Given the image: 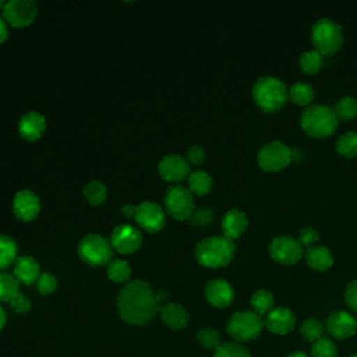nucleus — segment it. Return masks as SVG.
Instances as JSON below:
<instances>
[{
	"instance_id": "nucleus-14",
	"label": "nucleus",
	"mask_w": 357,
	"mask_h": 357,
	"mask_svg": "<svg viewBox=\"0 0 357 357\" xmlns=\"http://www.w3.org/2000/svg\"><path fill=\"white\" fill-rule=\"evenodd\" d=\"M326 331L335 339L343 340L351 337L357 331L356 318L346 311H335L326 319Z\"/></svg>"
},
{
	"instance_id": "nucleus-36",
	"label": "nucleus",
	"mask_w": 357,
	"mask_h": 357,
	"mask_svg": "<svg viewBox=\"0 0 357 357\" xmlns=\"http://www.w3.org/2000/svg\"><path fill=\"white\" fill-rule=\"evenodd\" d=\"M213 357H251L250 351L236 342L222 343L213 353Z\"/></svg>"
},
{
	"instance_id": "nucleus-27",
	"label": "nucleus",
	"mask_w": 357,
	"mask_h": 357,
	"mask_svg": "<svg viewBox=\"0 0 357 357\" xmlns=\"http://www.w3.org/2000/svg\"><path fill=\"white\" fill-rule=\"evenodd\" d=\"M17 243L11 237L0 234V271L17 261Z\"/></svg>"
},
{
	"instance_id": "nucleus-19",
	"label": "nucleus",
	"mask_w": 357,
	"mask_h": 357,
	"mask_svg": "<svg viewBox=\"0 0 357 357\" xmlns=\"http://www.w3.org/2000/svg\"><path fill=\"white\" fill-rule=\"evenodd\" d=\"M46 128L45 117L38 112H28L21 116L18 123V132L22 138L28 141H36L42 137Z\"/></svg>"
},
{
	"instance_id": "nucleus-46",
	"label": "nucleus",
	"mask_w": 357,
	"mask_h": 357,
	"mask_svg": "<svg viewBox=\"0 0 357 357\" xmlns=\"http://www.w3.org/2000/svg\"><path fill=\"white\" fill-rule=\"evenodd\" d=\"M167 296H169V293H167V290H159L158 293H156V298H158V303H160V301H165L166 298H167Z\"/></svg>"
},
{
	"instance_id": "nucleus-45",
	"label": "nucleus",
	"mask_w": 357,
	"mask_h": 357,
	"mask_svg": "<svg viewBox=\"0 0 357 357\" xmlns=\"http://www.w3.org/2000/svg\"><path fill=\"white\" fill-rule=\"evenodd\" d=\"M8 36V29H7V22L4 21L3 17H0V43L4 42Z\"/></svg>"
},
{
	"instance_id": "nucleus-18",
	"label": "nucleus",
	"mask_w": 357,
	"mask_h": 357,
	"mask_svg": "<svg viewBox=\"0 0 357 357\" xmlns=\"http://www.w3.org/2000/svg\"><path fill=\"white\" fill-rule=\"evenodd\" d=\"M266 329L275 335H286L293 331L296 325V315L291 310L286 307L273 308L269 311L264 319Z\"/></svg>"
},
{
	"instance_id": "nucleus-29",
	"label": "nucleus",
	"mask_w": 357,
	"mask_h": 357,
	"mask_svg": "<svg viewBox=\"0 0 357 357\" xmlns=\"http://www.w3.org/2000/svg\"><path fill=\"white\" fill-rule=\"evenodd\" d=\"M336 152L344 158L357 156V132L346 131L336 139Z\"/></svg>"
},
{
	"instance_id": "nucleus-17",
	"label": "nucleus",
	"mask_w": 357,
	"mask_h": 357,
	"mask_svg": "<svg viewBox=\"0 0 357 357\" xmlns=\"http://www.w3.org/2000/svg\"><path fill=\"white\" fill-rule=\"evenodd\" d=\"M13 211L18 219L31 222L38 216L40 211L39 198L31 190H21L14 197Z\"/></svg>"
},
{
	"instance_id": "nucleus-5",
	"label": "nucleus",
	"mask_w": 357,
	"mask_h": 357,
	"mask_svg": "<svg viewBox=\"0 0 357 357\" xmlns=\"http://www.w3.org/2000/svg\"><path fill=\"white\" fill-rule=\"evenodd\" d=\"M311 40L321 54H335L343 45V29L331 18H319L311 26Z\"/></svg>"
},
{
	"instance_id": "nucleus-9",
	"label": "nucleus",
	"mask_w": 357,
	"mask_h": 357,
	"mask_svg": "<svg viewBox=\"0 0 357 357\" xmlns=\"http://www.w3.org/2000/svg\"><path fill=\"white\" fill-rule=\"evenodd\" d=\"M163 202L166 212L177 220L190 219L194 212L192 192L181 185L169 187L165 192Z\"/></svg>"
},
{
	"instance_id": "nucleus-44",
	"label": "nucleus",
	"mask_w": 357,
	"mask_h": 357,
	"mask_svg": "<svg viewBox=\"0 0 357 357\" xmlns=\"http://www.w3.org/2000/svg\"><path fill=\"white\" fill-rule=\"evenodd\" d=\"M135 209H137V206H134V205H131V204H124L120 211H121V213H123L126 218H134V216H135Z\"/></svg>"
},
{
	"instance_id": "nucleus-23",
	"label": "nucleus",
	"mask_w": 357,
	"mask_h": 357,
	"mask_svg": "<svg viewBox=\"0 0 357 357\" xmlns=\"http://www.w3.org/2000/svg\"><path fill=\"white\" fill-rule=\"evenodd\" d=\"M305 261L315 271H326L333 264V255L325 245H312L305 251Z\"/></svg>"
},
{
	"instance_id": "nucleus-6",
	"label": "nucleus",
	"mask_w": 357,
	"mask_h": 357,
	"mask_svg": "<svg viewBox=\"0 0 357 357\" xmlns=\"http://www.w3.org/2000/svg\"><path fill=\"white\" fill-rule=\"evenodd\" d=\"M264 319L254 311H237L234 312L227 325V333L237 342H248L259 336L264 328Z\"/></svg>"
},
{
	"instance_id": "nucleus-1",
	"label": "nucleus",
	"mask_w": 357,
	"mask_h": 357,
	"mask_svg": "<svg viewBox=\"0 0 357 357\" xmlns=\"http://www.w3.org/2000/svg\"><path fill=\"white\" fill-rule=\"evenodd\" d=\"M117 310L123 321L145 325L159 310L156 293L141 279L128 282L117 296Z\"/></svg>"
},
{
	"instance_id": "nucleus-26",
	"label": "nucleus",
	"mask_w": 357,
	"mask_h": 357,
	"mask_svg": "<svg viewBox=\"0 0 357 357\" xmlns=\"http://www.w3.org/2000/svg\"><path fill=\"white\" fill-rule=\"evenodd\" d=\"M251 307L252 311L257 312L258 315H266L269 311L273 310V296L271 291L265 290V289H259L257 290L252 296H251Z\"/></svg>"
},
{
	"instance_id": "nucleus-20",
	"label": "nucleus",
	"mask_w": 357,
	"mask_h": 357,
	"mask_svg": "<svg viewBox=\"0 0 357 357\" xmlns=\"http://www.w3.org/2000/svg\"><path fill=\"white\" fill-rule=\"evenodd\" d=\"M247 226H248V219L245 213L240 209L227 211L222 219L223 236L230 240L238 238L245 231Z\"/></svg>"
},
{
	"instance_id": "nucleus-10",
	"label": "nucleus",
	"mask_w": 357,
	"mask_h": 357,
	"mask_svg": "<svg viewBox=\"0 0 357 357\" xmlns=\"http://www.w3.org/2000/svg\"><path fill=\"white\" fill-rule=\"evenodd\" d=\"M269 254L282 265H294L303 257V245L290 236H275L269 243Z\"/></svg>"
},
{
	"instance_id": "nucleus-16",
	"label": "nucleus",
	"mask_w": 357,
	"mask_h": 357,
	"mask_svg": "<svg viewBox=\"0 0 357 357\" xmlns=\"http://www.w3.org/2000/svg\"><path fill=\"white\" fill-rule=\"evenodd\" d=\"M159 174L167 181H181L190 176V165L180 155H166L158 165Z\"/></svg>"
},
{
	"instance_id": "nucleus-47",
	"label": "nucleus",
	"mask_w": 357,
	"mask_h": 357,
	"mask_svg": "<svg viewBox=\"0 0 357 357\" xmlns=\"http://www.w3.org/2000/svg\"><path fill=\"white\" fill-rule=\"evenodd\" d=\"M4 324H6V312H4V310L0 307V329L4 326Z\"/></svg>"
},
{
	"instance_id": "nucleus-42",
	"label": "nucleus",
	"mask_w": 357,
	"mask_h": 357,
	"mask_svg": "<svg viewBox=\"0 0 357 357\" xmlns=\"http://www.w3.org/2000/svg\"><path fill=\"white\" fill-rule=\"evenodd\" d=\"M185 158H187V162L191 165H201L205 159V151L199 145H192L188 148Z\"/></svg>"
},
{
	"instance_id": "nucleus-11",
	"label": "nucleus",
	"mask_w": 357,
	"mask_h": 357,
	"mask_svg": "<svg viewBox=\"0 0 357 357\" xmlns=\"http://www.w3.org/2000/svg\"><path fill=\"white\" fill-rule=\"evenodd\" d=\"M36 3L33 0H10L3 8V18L13 26L29 25L36 17Z\"/></svg>"
},
{
	"instance_id": "nucleus-12",
	"label": "nucleus",
	"mask_w": 357,
	"mask_h": 357,
	"mask_svg": "<svg viewBox=\"0 0 357 357\" xmlns=\"http://www.w3.org/2000/svg\"><path fill=\"white\" fill-rule=\"evenodd\" d=\"M134 219L144 230L156 233L165 226V211L156 202L144 201L137 206Z\"/></svg>"
},
{
	"instance_id": "nucleus-4",
	"label": "nucleus",
	"mask_w": 357,
	"mask_h": 357,
	"mask_svg": "<svg viewBox=\"0 0 357 357\" xmlns=\"http://www.w3.org/2000/svg\"><path fill=\"white\" fill-rule=\"evenodd\" d=\"M252 98L264 112H276L287 102L289 88L279 78L265 75L255 81Z\"/></svg>"
},
{
	"instance_id": "nucleus-22",
	"label": "nucleus",
	"mask_w": 357,
	"mask_h": 357,
	"mask_svg": "<svg viewBox=\"0 0 357 357\" xmlns=\"http://www.w3.org/2000/svg\"><path fill=\"white\" fill-rule=\"evenodd\" d=\"M162 321L172 329H183L188 324L187 310L177 303H166L160 308Z\"/></svg>"
},
{
	"instance_id": "nucleus-21",
	"label": "nucleus",
	"mask_w": 357,
	"mask_h": 357,
	"mask_svg": "<svg viewBox=\"0 0 357 357\" xmlns=\"http://www.w3.org/2000/svg\"><path fill=\"white\" fill-rule=\"evenodd\" d=\"M14 276L22 284H32L40 276L39 264L33 257L22 255L14 264Z\"/></svg>"
},
{
	"instance_id": "nucleus-49",
	"label": "nucleus",
	"mask_w": 357,
	"mask_h": 357,
	"mask_svg": "<svg viewBox=\"0 0 357 357\" xmlns=\"http://www.w3.org/2000/svg\"><path fill=\"white\" fill-rule=\"evenodd\" d=\"M4 6H6V1H4V0H0V10H3Z\"/></svg>"
},
{
	"instance_id": "nucleus-37",
	"label": "nucleus",
	"mask_w": 357,
	"mask_h": 357,
	"mask_svg": "<svg viewBox=\"0 0 357 357\" xmlns=\"http://www.w3.org/2000/svg\"><path fill=\"white\" fill-rule=\"evenodd\" d=\"M197 339L202 347L209 349V350H216L222 344L220 333L212 328H202L197 333Z\"/></svg>"
},
{
	"instance_id": "nucleus-15",
	"label": "nucleus",
	"mask_w": 357,
	"mask_h": 357,
	"mask_svg": "<svg viewBox=\"0 0 357 357\" xmlns=\"http://www.w3.org/2000/svg\"><path fill=\"white\" fill-rule=\"evenodd\" d=\"M204 293L208 303L216 308L229 307L234 298V290L231 284L222 278L209 280L205 286Z\"/></svg>"
},
{
	"instance_id": "nucleus-38",
	"label": "nucleus",
	"mask_w": 357,
	"mask_h": 357,
	"mask_svg": "<svg viewBox=\"0 0 357 357\" xmlns=\"http://www.w3.org/2000/svg\"><path fill=\"white\" fill-rule=\"evenodd\" d=\"M318 238H319V233H318V230H317V229H314V227L307 226V227L300 229V231H298V237H297V241H298L303 247L310 248V247H312V245L318 241Z\"/></svg>"
},
{
	"instance_id": "nucleus-13",
	"label": "nucleus",
	"mask_w": 357,
	"mask_h": 357,
	"mask_svg": "<svg viewBox=\"0 0 357 357\" xmlns=\"http://www.w3.org/2000/svg\"><path fill=\"white\" fill-rule=\"evenodd\" d=\"M142 236L138 229L131 225L117 226L110 236V244L120 254H131L139 248Z\"/></svg>"
},
{
	"instance_id": "nucleus-48",
	"label": "nucleus",
	"mask_w": 357,
	"mask_h": 357,
	"mask_svg": "<svg viewBox=\"0 0 357 357\" xmlns=\"http://www.w3.org/2000/svg\"><path fill=\"white\" fill-rule=\"evenodd\" d=\"M286 357H308V356L305 353H303V351H293V353L287 354Z\"/></svg>"
},
{
	"instance_id": "nucleus-50",
	"label": "nucleus",
	"mask_w": 357,
	"mask_h": 357,
	"mask_svg": "<svg viewBox=\"0 0 357 357\" xmlns=\"http://www.w3.org/2000/svg\"><path fill=\"white\" fill-rule=\"evenodd\" d=\"M350 357H357V354H353V356H350Z\"/></svg>"
},
{
	"instance_id": "nucleus-31",
	"label": "nucleus",
	"mask_w": 357,
	"mask_h": 357,
	"mask_svg": "<svg viewBox=\"0 0 357 357\" xmlns=\"http://www.w3.org/2000/svg\"><path fill=\"white\" fill-rule=\"evenodd\" d=\"M84 195L91 205H100L107 197V188L102 181L91 180L84 187Z\"/></svg>"
},
{
	"instance_id": "nucleus-32",
	"label": "nucleus",
	"mask_w": 357,
	"mask_h": 357,
	"mask_svg": "<svg viewBox=\"0 0 357 357\" xmlns=\"http://www.w3.org/2000/svg\"><path fill=\"white\" fill-rule=\"evenodd\" d=\"M335 113L340 120H351L357 116V98L343 96L335 105Z\"/></svg>"
},
{
	"instance_id": "nucleus-40",
	"label": "nucleus",
	"mask_w": 357,
	"mask_h": 357,
	"mask_svg": "<svg viewBox=\"0 0 357 357\" xmlns=\"http://www.w3.org/2000/svg\"><path fill=\"white\" fill-rule=\"evenodd\" d=\"M212 219H213V213L209 208L194 209L192 215L190 216V222L195 226H206L212 222Z\"/></svg>"
},
{
	"instance_id": "nucleus-30",
	"label": "nucleus",
	"mask_w": 357,
	"mask_h": 357,
	"mask_svg": "<svg viewBox=\"0 0 357 357\" xmlns=\"http://www.w3.org/2000/svg\"><path fill=\"white\" fill-rule=\"evenodd\" d=\"M107 276L114 283H124L131 276V268L123 259H112L107 264Z\"/></svg>"
},
{
	"instance_id": "nucleus-24",
	"label": "nucleus",
	"mask_w": 357,
	"mask_h": 357,
	"mask_svg": "<svg viewBox=\"0 0 357 357\" xmlns=\"http://www.w3.org/2000/svg\"><path fill=\"white\" fill-rule=\"evenodd\" d=\"M315 96L312 85L307 82H296L289 88V98L293 103L300 106H310Z\"/></svg>"
},
{
	"instance_id": "nucleus-33",
	"label": "nucleus",
	"mask_w": 357,
	"mask_h": 357,
	"mask_svg": "<svg viewBox=\"0 0 357 357\" xmlns=\"http://www.w3.org/2000/svg\"><path fill=\"white\" fill-rule=\"evenodd\" d=\"M18 280L14 275L0 273V301H11L18 294Z\"/></svg>"
},
{
	"instance_id": "nucleus-34",
	"label": "nucleus",
	"mask_w": 357,
	"mask_h": 357,
	"mask_svg": "<svg viewBox=\"0 0 357 357\" xmlns=\"http://www.w3.org/2000/svg\"><path fill=\"white\" fill-rule=\"evenodd\" d=\"M322 332H324V326L322 324L315 319V318H307L301 322L300 325V333L301 336L308 340V342H315L318 339L322 337Z\"/></svg>"
},
{
	"instance_id": "nucleus-2",
	"label": "nucleus",
	"mask_w": 357,
	"mask_h": 357,
	"mask_svg": "<svg viewBox=\"0 0 357 357\" xmlns=\"http://www.w3.org/2000/svg\"><path fill=\"white\" fill-rule=\"evenodd\" d=\"M236 247L233 240L225 236H212L201 240L195 247V259L206 268L226 266L234 255Z\"/></svg>"
},
{
	"instance_id": "nucleus-28",
	"label": "nucleus",
	"mask_w": 357,
	"mask_h": 357,
	"mask_svg": "<svg viewBox=\"0 0 357 357\" xmlns=\"http://www.w3.org/2000/svg\"><path fill=\"white\" fill-rule=\"evenodd\" d=\"M298 67L304 74H315L322 67V54L315 49L305 50L300 54Z\"/></svg>"
},
{
	"instance_id": "nucleus-41",
	"label": "nucleus",
	"mask_w": 357,
	"mask_h": 357,
	"mask_svg": "<svg viewBox=\"0 0 357 357\" xmlns=\"http://www.w3.org/2000/svg\"><path fill=\"white\" fill-rule=\"evenodd\" d=\"M344 298L347 305L357 312V279H353L351 282H349V284L346 286V291H344Z\"/></svg>"
},
{
	"instance_id": "nucleus-43",
	"label": "nucleus",
	"mask_w": 357,
	"mask_h": 357,
	"mask_svg": "<svg viewBox=\"0 0 357 357\" xmlns=\"http://www.w3.org/2000/svg\"><path fill=\"white\" fill-rule=\"evenodd\" d=\"M13 310L18 314H25L31 310V301L28 298H25L21 293H18L11 301H10Z\"/></svg>"
},
{
	"instance_id": "nucleus-35",
	"label": "nucleus",
	"mask_w": 357,
	"mask_h": 357,
	"mask_svg": "<svg viewBox=\"0 0 357 357\" xmlns=\"http://www.w3.org/2000/svg\"><path fill=\"white\" fill-rule=\"evenodd\" d=\"M311 357H337L336 344L328 337H321L312 343Z\"/></svg>"
},
{
	"instance_id": "nucleus-8",
	"label": "nucleus",
	"mask_w": 357,
	"mask_h": 357,
	"mask_svg": "<svg viewBox=\"0 0 357 357\" xmlns=\"http://www.w3.org/2000/svg\"><path fill=\"white\" fill-rule=\"evenodd\" d=\"M257 162L265 172H279L291 162V149L282 141H271L259 148Z\"/></svg>"
},
{
	"instance_id": "nucleus-7",
	"label": "nucleus",
	"mask_w": 357,
	"mask_h": 357,
	"mask_svg": "<svg viewBox=\"0 0 357 357\" xmlns=\"http://www.w3.org/2000/svg\"><path fill=\"white\" fill-rule=\"evenodd\" d=\"M78 255L79 258L91 265V266H102L112 261L113 257V247L110 240L100 234H86L78 243Z\"/></svg>"
},
{
	"instance_id": "nucleus-25",
	"label": "nucleus",
	"mask_w": 357,
	"mask_h": 357,
	"mask_svg": "<svg viewBox=\"0 0 357 357\" xmlns=\"http://www.w3.org/2000/svg\"><path fill=\"white\" fill-rule=\"evenodd\" d=\"M190 191L197 195H205L212 188V177L204 170H195L188 176Z\"/></svg>"
},
{
	"instance_id": "nucleus-39",
	"label": "nucleus",
	"mask_w": 357,
	"mask_h": 357,
	"mask_svg": "<svg viewBox=\"0 0 357 357\" xmlns=\"http://www.w3.org/2000/svg\"><path fill=\"white\" fill-rule=\"evenodd\" d=\"M36 287L42 294H50L57 287V279L50 273H40L36 280Z\"/></svg>"
},
{
	"instance_id": "nucleus-3",
	"label": "nucleus",
	"mask_w": 357,
	"mask_h": 357,
	"mask_svg": "<svg viewBox=\"0 0 357 357\" xmlns=\"http://www.w3.org/2000/svg\"><path fill=\"white\" fill-rule=\"evenodd\" d=\"M339 119L335 109L328 105H310L300 116L301 128L311 137H329L337 128Z\"/></svg>"
}]
</instances>
